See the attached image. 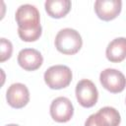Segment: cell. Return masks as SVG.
Returning a JSON list of instances; mask_svg holds the SVG:
<instances>
[{"instance_id":"cell-1","label":"cell","mask_w":126,"mask_h":126,"mask_svg":"<svg viewBox=\"0 0 126 126\" xmlns=\"http://www.w3.org/2000/svg\"><path fill=\"white\" fill-rule=\"evenodd\" d=\"M20 38L27 42L37 40L42 32L40 14L37 8L32 4L21 5L15 13Z\"/></svg>"},{"instance_id":"cell-2","label":"cell","mask_w":126,"mask_h":126,"mask_svg":"<svg viewBox=\"0 0 126 126\" xmlns=\"http://www.w3.org/2000/svg\"><path fill=\"white\" fill-rule=\"evenodd\" d=\"M56 49L65 55H74L82 48L83 39L79 32L71 28L60 30L54 39Z\"/></svg>"},{"instance_id":"cell-3","label":"cell","mask_w":126,"mask_h":126,"mask_svg":"<svg viewBox=\"0 0 126 126\" xmlns=\"http://www.w3.org/2000/svg\"><path fill=\"white\" fill-rule=\"evenodd\" d=\"M72 71L66 65H53L49 67L43 75L45 84L52 90L67 88L72 82Z\"/></svg>"},{"instance_id":"cell-4","label":"cell","mask_w":126,"mask_h":126,"mask_svg":"<svg viewBox=\"0 0 126 126\" xmlns=\"http://www.w3.org/2000/svg\"><path fill=\"white\" fill-rule=\"evenodd\" d=\"M120 122L121 116L118 110L111 106H104L91 114L85 121V126H118Z\"/></svg>"},{"instance_id":"cell-5","label":"cell","mask_w":126,"mask_h":126,"mask_svg":"<svg viewBox=\"0 0 126 126\" xmlns=\"http://www.w3.org/2000/svg\"><path fill=\"white\" fill-rule=\"evenodd\" d=\"M75 94L78 102L86 108L95 105L98 99L97 89L95 85L89 79H83L77 83Z\"/></svg>"},{"instance_id":"cell-6","label":"cell","mask_w":126,"mask_h":126,"mask_svg":"<svg viewBox=\"0 0 126 126\" xmlns=\"http://www.w3.org/2000/svg\"><path fill=\"white\" fill-rule=\"evenodd\" d=\"M101 86L112 94H118L124 91L126 87V78L124 74L114 68H106L99 74Z\"/></svg>"},{"instance_id":"cell-7","label":"cell","mask_w":126,"mask_h":126,"mask_svg":"<svg viewBox=\"0 0 126 126\" xmlns=\"http://www.w3.org/2000/svg\"><path fill=\"white\" fill-rule=\"evenodd\" d=\"M49 112L54 121L58 123H65L73 117L74 106L68 97L58 96L52 100L49 107Z\"/></svg>"},{"instance_id":"cell-8","label":"cell","mask_w":126,"mask_h":126,"mask_svg":"<svg viewBox=\"0 0 126 126\" xmlns=\"http://www.w3.org/2000/svg\"><path fill=\"white\" fill-rule=\"evenodd\" d=\"M6 100L13 108H23L30 101V91L22 83L12 84L6 92Z\"/></svg>"},{"instance_id":"cell-9","label":"cell","mask_w":126,"mask_h":126,"mask_svg":"<svg viewBox=\"0 0 126 126\" xmlns=\"http://www.w3.org/2000/svg\"><path fill=\"white\" fill-rule=\"evenodd\" d=\"M94 12L102 21H112L121 12V0H96L94 2Z\"/></svg>"},{"instance_id":"cell-10","label":"cell","mask_w":126,"mask_h":126,"mask_svg":"<svg viewBox=\"0 0 126 126\" xmlns=\"http://www.w3.org/2000/svg\"><path fill=\"white\" fill-rule=\"evenodd\" d=\"M18 64L26 71H35L43 63L41 53L34 48L22 49L17 57Z\"/></svg>"},{"instance_id":"cell-11","label":"cell","mask_w":126,"mask_h":126,"mask_svg":"<svg viewBox=\"0 0 126 126\" xmlns=\"http://www.w3.org/2000/svg\"><path fill=\"white\" fill-rule=\"evenodd\" d=\"M108 61L119 63L126 58V37H116L112 39L105 50Z\"/></svg>"},{"instance_id":"cell-12","label":"cell","mask_w":126,"mask_h":126,"mask_svg":"<svg viewBox=\"0 0 126 126\" xmlns=\"http://www.w3.org/2000/svg\"><path fill=\"white\" fill-rule=\"evenodd\" d=\"M70 0H46L44 8L48 16L54 19H61L65 17L71 10Z\"/></svg>"},{"instance_id":"cell-13","label":"cell","mask_w":126,"mask_h":126,"mask_svg":"<svg viewBox=\"0 0 126 126\" xmlns=\"http://www.w3.org/2000/svg\"><path fill=\"white\" fill-rule=\"evenodd\" d=\"M13 53V44L12 42L5 38L1 37L0 38V61L4 62L8 60Z\"/></svg>"},{"instance_id":"cell-14","label":"cell","mask_w":126,"mask_h":126,"mask_svg":"<svg viewBox=\"0 0 126 126\" xmlns=\"http://www.w3.org/2000/svg\"><path fill=\"white\" fill-rule=\"evenodd\" d=\"M5 126H20V125H18V124H14V123H11V124H7V125H5Z\"/></svg>"},{"instance_id":"cell-15","label":"cell","mask_w":126,"mask_h":126,"mask_svg":"<svg viewBox=\"0 0 126 126\" xmlns=\"http://www.w3.org/2000/svg\"><path fill=\"white\" fill-rule=\"evenodd\" d=\"M125 102H126V101H125Z\"/></svg>"}]
</instances>
